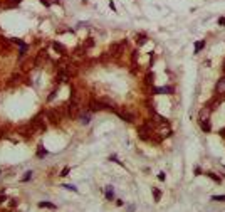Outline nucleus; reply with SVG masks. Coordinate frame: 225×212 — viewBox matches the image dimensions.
Returning <instances> with one entry per match:
<instances>
[{
  "label": "nucleus",
  "mask_w": 225,
  "mask_h": 212,
  "mask_svg": "<svg viewBox=\"0 0 225 212\" xmlns=\"http://www.w3.org/2000/svg\"><path fill=\"white\" fill-rule=\"evenodd\" d=\"M114 113L119 115V116L123 118L124 121H128V123H131V121L135 120V115H133L131 111H128V110H114Z\"/></svg>",
  "instance_id": "obj_1"
},
{
  "label": "nucleus",
  "mask_w": 225,
  "mask_h": 212,
  "mask_svg": "<svg viewBox=\"0 0 225 212\" xmlns=\"http://www.w3.org/2000/svg\"><path fill=\"white\" fill-rule=\"evenodd\" d=\"M153 94H171L175 88L173 86H161V88H151Z\"/></svg>",
  "instance_id": "obj_2"
},
{
  "label": "nucleus",
  "mask_w": 225,
  "mask_h": 212,
  "mask_svg": "<svg viewBox=\"0 0 225 212\" xmlns=\"http://www.w3.org/2000/svg\"><path fill=\"white\" fill-rule=\"evenodd\" d=\"M208 116H210V110H208L207 106H203V108L200 110V113H198V121H203V120H208Z\"/></svg>",
  "instance_id": "obj_3"
},
{
  "label": "nucleus",
  "mask_w": 225,
  "mask_h": 212,
  "mask_svg": "<svg viewBox=\"0 0 225 212\" xmlns=\"http://www.w3.org/2000/svg\"><path fill=\"white\" fill-rule=\"evenodd\" d=\"M215 91H217L218 94H220V93H225V76H224V77H220V79H218V81H217V86H215Z\"/></svg>",
  "instance_id": "obj_4"
},
{
  "label": "nucleus",
  "mask_w": 225,
  "mask_h": 212,
  "mask_svg": "<svg viewBox=\"0 0 225 212\" xmlns=\"http://www.w3.org/2000/svg\"><path fill=\"white\" fill-rule=\"evenodd\" d=\"M200 128H202L203 133H210V130H212L210 120H203V121H200Z\"/></svg>",
  "instance_id": "obj_5"
},
{
  "label": "nucleus",
  "mask_w": 225,
  "mask_h": 212,
  "mask_svg": "<svg viewBox=\"0 0 225 212\" xmlns=\"http://www.w3.org/2000/svg\"><path fill=\"white\" fill-rule=\"evenodd\" d=\"M39 207H41V209H52V211L57 209V205L52 204V202H39Z\"/></svg>",
  "instance_id": "obj_6"
},
{
  "label": "nucleus",
  "mask_w": 225,
  "mask_h": 212,
  "mask_svg": "<svg viewBox=\"0 0 225 212\" xmlns=\"http://www.w3.org/2000/svg\"><path fill=\"white\" fill-rule=\"evenodd\" d=\"M106 199H108V200H113V199H114V189H113L111 185L106 187Z\"/></svg>",
  "instance_id": "obj_7"
},
{
  "label": "nucleus",
  "mask_w": 225,
  "mask_h": 212,
  "mask_svg": "<svg viewBox=\"0 0 225 212\" xmlns=\"http://www.w3.org/2000/svg\"><path fill=\"white\" fill-rule=\"evenodd\" d=\"M205 175H207V177H208V178H212V180H213V182H217V184H220V182H222V178L218 177V175H215V173H213V172H207V173H205Z\"/></svg>",
  "instance_id": "obj_8"
},
{
  "label": "nucleus",
  "mask_w": 225,
  "mask_h": 212,
  "mask_svg": "<svg viewBox=\"0 0 225 212\" xmlns=\"http://www.w3.org/2000/svg\"><path fill=\"white\" fill-rule=\"evenodd\" d=\"M35 155H37L39 158H44L46 155H47V150H46L42 145H39V148H37V153H35Z\"/></svg>",
  "instance_id": "obj_9"
},
{
  "label": "nucleus",
  "mask_w": 225,
  "mask_h": 212,
  "mask_svg": "<svg viewBox=\"0 0 225 212\" xmlns=\"http://www.w3.org/2000/svg\"><path fill=\"white\" fill-rule=\"evenodd\" d=\"M153 197H155V202H160L161 200V190L156 189V187H153Z\"/></svg>",
  "instance_id": "obj_10"
},
{
  "label": "nucleus",
  "mask_w": 225,
  "mask_h": 212,
  "mask_svg": "<svg viewBox=\"0 0 225 212\" xmlns=\"http://www.w3.org/2000/svg\"><path fill=\"white\" fill-rule=\"evenodd\" d=\"M205 47V41H198V42H195V52H200V51H202V49Z\"/></svg>",
  "instance_id": "obj_11"
},
{
  "label": "nucleus",
  "mask_w": 225,
  "mask_h": 212,
  "mask_svg": "<svg viewBox=\"0 0 225 212\" xmlns=\"http://www.w3.org/2000/svg\"><path fill=\"white\" fill-rule=\"evenodd\" d=\"M54 49L55 51H59L61 54H66V47H64L62 44H59V42H54Z\"/></svg>",
  "instance_id": "obj_12"
},
{
  "label": "nucleus",
  "mask_w": 225,
  "mask_h": 212,
  "mask_svg": "<svg viewBox=\"0 0 225 212\" xmlns=\"http://www.w3.org/2000/svg\"><path fill=\"white\" fill-rule=\"evenodd\" d=\"M79 118H81V123L82 125H88L89 121H91V115H81Z\"/></svg>",
  "instance_id": "obj_13"
},
{
  "label": "nucleus",
  "mask_w": 225,
  "mask_h": 212,
  "mask_svg": "<svg viewBox=\"0 0 225 212\" xmlns=\"http://www.w3.org/2000/svg\"><path fill=\"white\" fill-rule=\"evenodd\" d=\"M212 200L213 202H225V195H213Z\"/></svg>",
  "instance_id": "obj_14"
},
{
  "label": "nucleus",
  "mask_w": 225,
  "mask_h": 212,
  "mask_svg": "<svg viewBox=\"0 0 225 212\" xmlns=\"http://www.w3.org/2000/svg\"><path fill=\"white\" fill-rule=\"evenodd\" d=\"M136 42H138V44H139V46H143L144 42H146V35H143V34H141V35H138Z\"/></svg>",
  "instance_id": "obj_15"
},
{
  "label": "nucleus",
  "mask_w": 225,
  "mask_h": 212,
  "mask_svg": "<svg viewBox=\"0 0 225 212\" xmlns=\"http://www.w3.org/2000/svg\"><path fill=\"white\" fill-rule=\"evenodd\" d=\"M69 172H71V168H69V167H64V168L61 170V173H59V175H61V177H67Z\"/></svg>",
  "instance_id": "obj_16"
},
{
  "label": "nucleus",
  "mask_w": 225,
  "mask_h": 212,
  "mask_svg": "<svg viewBox=\"0 0 225 212\" xmlns=\"http://www.w3.org/2000/svg\"><path fill=\"white\" fill-rule=\"evenodd\" d=\"M32 178V172H25V175H24V178H22V182H29Z\"/></svg>",
  "instance_id": "obj_17"
},
{
  "label": "nucleus",
  "mask_w": 225,
  "mask_h": 212,
  "mask_svg": "<svg viewBox=\"0 0 225 212\" xmlns=\"http://www.w3.org/2000/svg\"><path fill=\"white\" fill-rule=\"evenodd\" d=\"M64 187H66V189H67V190L77 192V187H76V185H72V184H66V185H64Z\"/></svg>",
  "instance_id": "obj_18"
},
{
  "label": "nucleus",
  "mask_w": 225,
  "mask_h": 212,
  "mask_svg": "<svg viewBox=\"0 0 225 212\" xmlns=\"http://www.w3.org/2000/svg\"><path fill=\"white\" fill-rule=\"evenodd\" d=\"M153 81H155V74H151V73H150V74L146 76V82H148V84H151Z\"/></svg>",
  "instance_id": "obj_19"
},
{
  "label": "nucleus",
  "mask_w": 225,
  "mask_h": 212,
  "mask_svg": "<svg viewBox=\"0 0 225 212\" xmlns=\"http://www.w3.org/2000/svg\"><path fill=\"white\" fill-rule=\"evenodd\" d=\"M135 211H136L135 205H128V207H126V212H135Z\"/></svg>",
  "instance_id": "obj_20"
},
{
  "label": "nucleus",
  "mask_w": 225,
  "mask_h": 212,
  "mask_svg": "<svg viewBox=\"0 0 225 212\" xmlns=\"http://www.w3.org/2000/svg\"><path fill=\"white\" fill-rule=\"evenodd\" d=\"M158 180H161V182H165V180H166V175H165L163 172H161V173L158 175Z\"/></svg>",
  "instance_id": "obj_21"
},
{
  "label": "nucleus",
  "mask_w": 225,
  "mask_h": 212,
  "mask_svg": "<svg viewBox=\"0 0 225 212\" xmlns=\"http://www.w3.org/2000/svg\"><path fill=\"white\" fill-rule=\"evenodd\" d=\"M218 25H225V17H220V19H218Z\"/></svg>",
  "instance_id": "obj_22"
},
{
  "label": "nucleus",
  "mask_w": 225,
  "mask_h": 212,
  "mask_svg": "<svg viewBox=\"0 0 225 212\" xmlns=\"http://www.w3.org/2000/svg\"><path fill=\"white\" fill-rule=\"evenodd\" d=\"M109 8H111V10H113V12H116V5H114V4H113V2H109Z\"/></svg>",
  "instance_id": "obj_23"
},
{
  "label": "nucleus",
  "mask_w": 225,
  "mask_h": 212,
  "mask_svg": "<svg viewBox=\"0 0 225 212\" xmlns=\"http://www.w3.org/2000/svg\"><path fill=\"white\" fill-rule=\"evenodd\" d=\"M195 175H202V170H200V167H197V168H195Z\"/></svg>",
  "instance_id": "obj_24"
},
{
  "label": "nucleus",
  "mask_w": 225,
  "mask_h": 212,
  "mask_svg": "<svg viewBox=\"0 0 225 212\" xmlns=\"http://www.w3.org/2000/svg\"><path fill=\"white\" fill-rule=\"evenodd\" d=\"M218 135H220V137H225V128H222V130L218 131Z\"/></svg>",
  "instance_id": "obj_25"
},
{
  "label": "nucleus",
  "mask_w": 225,
  "mask_h": 212,
  "mask_svg": "<svg viewBox=\"0 0 225 212\" xmlns=\"http://www.w3.org/2000/svg\"><path fill=\"white\" fill-rule=\"evenodd\" d=\"M5 200H7V197H5V195H0V204H2V202H5Z\"/></svg>",
  "instance_id": "obj_26"
},
{
  "label": "nucleus",
  "mask_w": 225,
  "mask_h": 212,
  "mask_svg": "<svg viewBox=\"0 0 225 212\" xmlns=\"http://www.w3.org/2000/svg\"><path fill=\"white\" fill-rule=\"evenodd\" d=\"M222 71L225 73V59H224V62H222Z\"/></svg>",
  "instance_id": "obj_27"
},
{
  "label": "nucleus",
  "mask_w": 225,
  "mask_h": 212,
  "mask_svg": "<svg viewBox=\"0 0 225 212\" xmlns=\"http://www.w3.org/2000/svg\"><path fill=\"white\" fill-rule=\"evenodd\" d=\"M0 173H2V170H0Z\"/></svg>",
  "instance_id": "obj_28"
}]
</instances>
